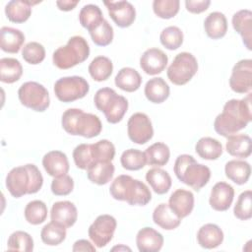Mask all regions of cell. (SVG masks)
<instances>
[{"label":"cell","mask_w":252,"mask_h":252,"mask_svg":"<svg viewBox=\"0 0 252 252\" xmlns=\"http://www.w3.org/2000/svg\"><path fill=\"white\" fill-rule=\"evenodd\" d=\"M168 63L167 55L159 48H149L140 57V67L148 75L161 73Z\"/></svg>","instance_id":"5bb4252c"},{"label":"cell","mask_w":252,"mask_h":252,"mask_svg":"<svg viewBox=\"0 0 252 252\" xmlns=\"http://www.w3.org/2000/svg\"><path fill=\"white\" fill-rule=\"evenodd\" d=\"M94 102L95 107L103 112L107 122L111 124L120 122L128 109V100L123 95L117 94L111 88L97 90L94 96Z\"/></svg>","instance_id":"8992f818"},{"label":"cell","mask_w":252,"mask_h":252,"mask_svg":"<svg viewBox=\"0 0 252 252\" xmlns=\"http://www.w3.org/2000/svg\"><path fill=\"white\" fill-rule=\"evenodd\" d=\"M72 250L74 252L76 251H91V252H94L95 251V247L94 245H93L89 240L87 239H79L77 240L73 247Z\"/></svg>","instance_id":"f5cc1de1"},{"label":"cell","mask_w":252,"mask_h":252,"mask_svg":"<svg viewBox=\"0 0 252 252\" xmlns=\"http://www.w3.org/2000/svg\"><path fill=\"white\" fill-rule=\"evenodd\" d=\"M154 222L164 230H172L179 226L181 219L178 218L169 208L168 204L160 203L153 212Z\"/></svg>","instance_id":"484cf974"},{"label":"cell","mask_w":252,"mask_h":252,"mask_svg":"<svg viewBox=\"0 0 252 252\" xmlns=\"http://www.w3.org/2000/svg\"><path fill=\"white\" fill-rule=\"evenodd\" d=\"M116 249H117L118 251H119V250H121V249H124V250H129V251H131V249H130L129 247H126V246H123V245H120L119 247H118V246H116V247H113V248H112V250H113V251H114V250H116Z\"/></svg>","instance_id":"11a10c76"},{"label":"cell","mask_w":252,"mask_h":252,"mask_svg":"<svg viewBox=\"0 0 252 252\" xmlns=\"http://www.w3.org/2000/svg\"><path fill=\"white\" fill-rule=\"evenodd\" d=\"M211 4L210 0H186L185 1V7L187 11L194 14H200L204 11H206Z\"/></svg>","instance_id":"816d5d0a"},{"label":"cell","mask_w":252,"mask_h":252,"mask_svg":"<svg viewBox=\"0 0 252 252\" xmlns=\"http://www.w3.org/2000/svg\"><path fill=\"white\" fill-rule=\"evenodd\" d=\"M179 0H155L153 2L154 13L161 19H171L179 11Z\"/></svg>","instance_id":"c3c4849f"},{"label":"cell","mask_w":252,"mask_h":252,"mask_svg":"<svg viewBox=\"0 0 252 252\" xmlns=\"http://www.w3.org/2000/svg\"><path fill=\"white\" fill-rule=\"evenodd\" d=\"M18 97L24 106L38 112L46 110L50 104L49 93L46 88L33 81L26 82L19 88Z\"/></svg>","instance_id":"ba28073f"},{"label":"cell","mask_w":252,"mask_h":252,"mask_svg":"<svg viewBox=\"0 0 252 252\" xmlns=\"http://www.w3.org/2000/svg\"><path fill=\"white\" fill-rule=\"evenodd\" d=\"M232 27L241 35L245 47L251 50L252 12L248 9H242L236 12L232 16Z\"/></svg>","instance_id":"44dd1931"},{"label":"cell","mask_w":252,"mask_h":252,"mask_svg":"<svg viewBox=\"0 0 252 252\" xmlns=\"http://www.w3.org/2000/svg\"><path fill=\"white\" fill-rule=\"evenodd\" d=\"M120 162L122 167L127 170L142 169L147 163L145 152L137 149H128L122 153Z\"/></svg>","instance_id":"ab89813d"},{"label":"cell","mask_w":252,"mask_h":252,"mask_svg":"<svg viewBox=\"0 0 252 252\" xmlns=\"http://www.w3.org/2000/svg\"><path fill=\"white\" fill-rule=\"evenodd\" d=\"M197 71L198 62L195 56L189 52H180L167 68L166 75L172 84L182 86L187 84Z\"/></svg>","instance_id":"52a82bcc"},{"label":"cell","mask_w":252,"mask_h":252,"mask_svg":"<svg viewBox=\"0 0 252 252\" xmlns=\"http://www.w3.org/2000/svg\"><path fill=\"white\" fill-rule=\"evenodd\" d=\"M195 151L198 156L204 159H218L222 155L221 143L212 137H203L195 145Z\"/></svg>","instance_id":"d6a6232c"},{"label":"cell","mask_w":252,"mask_h":252,"mask_svg":"<svg viewBox=\"0 0 252 252\" xmlns=\"http://www.w3.org/2000/svg\"><path fill=\"white\" fill-rule=\"evenodd\" d=\"M251 119V94L248 93L242 99L232 98L225 102L222 112L214 121V129L219 135L227 138L244 129Z\"/></svg>","instance_id":"6da1fadb"},{"label":"cell","mask_w":252,"mask_h":252,"mask_svg":"<svg viewBox=\"0 0 252 252\" xmlns=\"http://www.w3.org/2000/svg\"><path fill=\"white\" fill-rule=\"evenodd\" d=\"M225 176L237 185L245 184L251 174V166L245 160L231 159L225 163Z\"/></svg>","instance_id":"f546056e"},{"label":"cell","mask_w":252,"mask_h":252,"mask_svg":"<svg viewBox=\"0 0 252 252\" xmlns=\"http://www.w3.org/2000/svg\"><path fill=\"white\" fill-rule=\"evenodd\" d=\"M47 213V207L44 202L41 200H33L27 204L24 215L29 223L37 225L46 220Z\"/></svg>","instance_id":"f35d334b"},{"label":"cell","mask_w":252,"mask_h":252,"mask_svg":"<svg viewBox=\"0 0 252 252\" xmlns=\"http://www.w3.org/2000/svg\"><path fill=\"white\" fill-rule=\"evenodd\" d=\"M204 29L207 35L213 39H219L227 32V20L223 13L212 12L204 21Z\"/></svg>","instance_id":"4316f807"},{"label":"cell","mask_w":252,"mask_h":252,"mask_svg":"<svg viewBox=\"0 0 252 252\" xmlns=\"http://www.w3.org/2000/svg\"><path fill=\"white\" fill-rule=\"evenodd\" d=\"M73 189L74 181L73 178L68 174L54 177L51 182V191L56 196H66L70 194Z\"/></svg>","instance_id":"681fc988"},{"label":"cell","mask_w":252,"mask_h":252,"mask_svg":"<svg viewBox=\"0 0 252 252\" xmlns=\"http://www.w3.org/2000/svg\"><path fill=\"white\" fill-rule=\"evenodd\" d=\"M234 198L233 187L223 181L216 183L212 190L209 199L210 206L218 212H223L229 209Z\"/></svg>","instance_id":"9a60e30c"},{"label":"cell","mask_w":252,"mask_h":252,"mask_svg":"<svg viewBox=\"0 0 252 252\" xmlns=\"http://www.w3.org/2000/svg\"><path fill=\"white\" fill-rule=\"evenodd\" d=\"M23 75V66L16 58L4 57L0 59V80L6 84H13Z\"/></svg>","instance_id":"836d02e7"},{"label":"cell","mask_w":252,"mask_h":252,"mask_svg":"<svg viewBox=\"0 0 252 252\" xmlns=\"http://www.w3.org/2000/svg\"><path fill=\"white\" fill-rule=\"evenodd\" d=\"M147 163L155 166H163L165 165L170 158V151L166 144L161 142H157L145 151Z\"/></svg>","instance_id":"d590c367"},{"label":"cell","mask_w":252,"mask_h":252,"mask_svg":"<svg viewBox=\"0 0 252 252\" xmlns=\"http://www.w3.org/2000/svg\"><path fill=\"white\" fill-rule=\"evenodd\" d=\"M230 89L237 94H247L252 88V60H239L232 68L229 78Z\"/></svg>","instance_id":"7c38bea8"},{"label":"cell","mask_w":252,"mask_h":252,"mask_svg":"<svg viewBox=\"0 0 252 252\" xmlns=\"http://www.w3.org/2000/svg\"><path fill=\"white\" fill-rule=\"evenodd\" d=\"M146 180L157 194L162 195L169 191L172 181L167 171L159 167H154L147 171Z\"/></svg>","instance_id":"1f68e13d"},{"label":"cell","mask_w":252,"mask_h":252,"mask_svg":"<svg viewBox=\"0 0 252 252\" xmlns=\"http://www.w3.org/2000/svg\"><path fill=\"white\" fill-rule=\"evenodd\" d=\"M43 177L36 165L28 163L12 168L6 176V187L15 198L34 194L40 190Z\"/></svg>","instance_id":"7a4b0ae2"},{"label":"cell","mask_w":252,"mask_h":252,"mask_svg":"<svg viewBox=\"0 0 252 252\" xmlns=\"http://www.w3.org/2000/svg\"><path fill=\"white\" fill-rule=\"evenodd\" d=\"M104 20L102 12L97 5L88 4L85 5L79 13V21L83 28L89 32L96 27L100 22Z\"/></svg>","instance_id":"74e56055"},{"label":"cell","mask_w":252,"mask_h":252,"mask_svg":"<svg viewBox=\"0 0 252 252\" xmlns=\"http://www.w3.org/2000/svg\"><path fill=\"white\" fill-rule=\"evenodd\" d=\"M183 37V32L178 27L169 26L161 31L159 40L165 48L175 50L182 45Z\"/></svg>","instance_id":"7bdbcfd3"},{"label":"cell","mask_w":252,"mask_h":252,"mask_svg":"<svg viewBox=\"0 0 252 252\" xmlns=\"http://www.w3.org/2000/svg\"><path fill=\"white\" fill-rule=\"evenodd\" d=\"M152 199V193L149 187L141 180L134 179L129 180L125 194L124 201L131 206H145Z\"/></svg>","instance_id":"ffe728a7"},{"label":"cell","mask_w":252,"mask_h":252,"mask_svg":"<svg viewBox=\"0 0 252 252\" xmlns=\"http://www.w3.org/2000/svg\"><path fill=\"white\" fill-rule=\"evenodd\" d=\"M90 46L88 41L81 35L69 38L64 46L58 47L52 55L53 64L59 69H70L88 59Z\"/></svg>","instance_id":"5b68a950"},{"label":"cell","mask_w":252,"mask_h":252,"mask_svg":"<svg viewBox=\"0 0 252 252\" xmlns=\"http://www.w3.org/2000/svg\"><path fill=\"white\" fill-rule=\"evenodd\" d=\"M129 139L138 145H144L154 136V128L149 116L143 112L132 114L127 122Z\"/></svg>","instance_id":"8fae6325"},{"label":"cell","mask_w":252,"mask_h":252,"mask_svg":"<svg viewBox=\"0 0 252 252\" xmlns=\"http://www.w3.org/2000/svg\"><path fill=\"white\" fill-rule=\"evenodd\" d=\"M251 138L246 134H234L227 137L226 152L235 158H248L251 155Z\"/></svg>","instance_id":"f1b7e54d"},{"label":"cell","mask_w":252,"mask_h":252,"mask_svg":"<svg viewBox=\"0 0 252 252\" xmlns=\"http://www.w3.org/2000/svg\"><path fill=\"white\" fill-rule=\"evenodd\" d=\"M42 165L48 175L59 177L68 173L70 165L67 156L61 151H50L42 158Z\"/></svg>","instance_id":"ac0fdd59"},{"label":"cell","mask_w":252,"mask_h":252,"mask_svg":"<svg viewBox=\"0 0 252 252\" xmlns=\"http://www.w3.org/2000/svg\"><path fill=\"white\" fill-rule=\"evenodd\" d=\"M168 206L171 211L181 220L189 216L194 208V195L185 189L175 190L169 197Z\"/></svg>","instance_id":"e0dca14e"},{"label":"cell","mask_w":252,"mask_h":252,"mask_svg":"<svg viewBox=\"0 0 252 252\" xmlns=\"http://www.w3.org/2000/svg\"><path fill=\"white\" fill-rule=\"evenodd\" d=\"M174 173L179 181L199 191L211 178V170L207 165L199 163L196 159L187 154L177 157L174 166Z\"/></svg>","instance_id":"277c9868"},{"label":"cell","mask_w":252,"mask_h":252,"mask_svg":"<svg viewBox=\"0 0 252 252\" xmlns=\"http://www.w3.org/2000/svg\"><path fill=\"white\" fill-rule=\"evenodd\" d=\"M89 73L91 77L96 82H102L107 80L113 71V64L111 60L106 56L94 57L89 65Z\"/></svg>","instance_id":"e575fe53"},{"label":"cell","mask_w":252,"mask_h":252,"mask_svg":"<svg viewBox=\"0 0 252 252\" xmlns=\"http://www.w3.org/2000/svg\"><path fill=\"white\" fill-rule=\"evenodd\" d=\"M78 3H79L78 0H76V1H73V0L56 1V5H57L58 9L61 11H71L78 5Z\"/></svg>","instance_id":"db71d44e"},{"label":"cell","mask_w":252,"mask_h":252,"mask_svg":"<svg viewBox=\"0 0 252 252\" xmlns=\"http://www.w3.org/2000/svg\"><path fill=\"white\" fill-rule=\"evenodd\" d=\"M235 218L241 220H247L252 218V192L251 190L243 191L236 201L233 208Z\"/></svg>","instance_id":"ee69618b"},{"label":"cell","mask_w":252,"mask_h":252,"mask_svg":"<svg viewBox=\"0 0 252 252\" xmlns=\"http://www.w3.org/2000/svg\"><path fill=\"white\" fill-rule=\"evenodd\" d=\"M7 249L10 251L31 252L33 250V239L28 232L17 230L9 236Z\"/></svg>","instance_id":"60d3db41"},{"label":"cell","mask_w":252,"mask_h":252,"mask_svg":"<svg viewBox=\"0 0 252 252\" xmlns=\"http://www.w3.org/2000/svg\"><path fill=\"white\" fill-rule=\"evenodd\" d=\"M22 56L27 63L32 65H37L44 60L45 49L43 45L39 42L31 41L23 47Z\"/></svg>","instance_id":"bcb514c9"},{"label":"cell","mask_w":252,"mask_h":252,"mask_svg":"<svg viewBox=\"0 0 252 252\" xmlns=\"http://www.w3.org/2000/svg\"><path fill=\"white\" fill-rule=\"evenodd\" d=\"M114 170L111 161H96L87 169V176L94 184L105 185L112 179Z\"/></svg>","instance_id":"4dcf8cb0"},{"label":"cell","mask_w":252,"mask_h":252,"mask_svg":"<svg viewBox=\"0 0 252 252\" xmlns=\"http://www.w3.org/2000/svg\"><path fill=\"white\" fill-rule=\"evenodd\" d=\"M78 219L76 206L70 201L55 202L50 211V220L64 227L68 228L75 224Z\"/></svg>","instance_id":"2e32d148"},{"label":"cell","mask_w":252,"mask_h":252,"mask_svg":"<svg viewBox=\"0 0 252 252\" xmlns=\"http://www.w3.org/2000/svg\"><path fill=\"white\" fill-rule=\"evenodd\" d=\"M163 242L162 234L153 227H143L136 235V244L140 252H158L161 249Z\"/></svg>","instance_id":"d6986e66"},{"label":"cell","mask_w":252,"mask_h":252,"mask_svg":"<svg viewBox=\"0 0 252 252\" xmlns=\"http://www.w3.org/2000/svg\"><path fill=\"white\" fill-rule=\"evenodd\" d=\"M39 2H32L28 0H12L5 6V14L8 20L12 23L21 24L26 22L31 14L32 7Z\"/></svg>","instance_id":"cb8c5ba5"},{"label":"cell","mask_w":252,"mask_h":252,"mask_svg":"<svg viewBox=\"0 0 252 252\" xmlns=\"http://www.w3.org/2000/svg\"><path fill=\"white\" fill-rule=\"evenodd\" d=\"M61 124L68 134L85 138L96 137L102 130V124L98 116L86 113L79 108L65 110L62 114Z\"/></svg>","instance_id":"3957f363"},{"label":"cell","mask_w":252,"mask_h":252,"mask_svg":"<svg viewBox=\"0 0 252 252\" xmlns=\"http://www.w3.org/2000/svg\"><path fill=\"white\" fill-rule=\"evenodd\" d=\"M92 37V40L95 45L106 46L112 42L113 39V28L106 21L103 20L92 31L89 32Z\"/></svg>","instance_id":"b9f144b4"},{"label":"cell","mask_w":252,"mask_h":252,"mask_svg":"<svg viewBox=\"0 0 252 252\" xmlns=\"http://www.w3.org/2000/svg\"><path fill=\"white\" fill-rule=\"evenodd\" d=\"M66 234V227L50 221L42 227L40 231V238L44 244L56 246L65 240Z\"/></svg>","instance_id":"8d00e7d4"},{"label":"cell","mask_w":252,"mask_h":252,"mask_svg":"<svg viewBox=\"0 0 252 252\" xmlns=\"http://www.w3.org/2000/svg\"><path fill=\"white\" fill-rule=\"evenodd\" d=\"M197 241L203 248L214 249L222 243L223 232L219 225L215 223H206L199 228L197 232Z\"/></svg>","instance_id":"7402d4cb"},{"label":"cell","mask_w":252,"mask_h":252,"mask_svg":"<svg viewBox=\"0 0 252 252\" xmlns=\"http://www.w3.org/2000/svg\"><path fill=\"white\" fill-rule=\"evenodd\" d=\"M131 176L126 174L118 175L111 183L109 187V193L111 197L118 201H124V194L127 187V184Z\"/></svg>","instance_id":"f907efd6"},{"label":"cell","mask_w":252,"mask_h":252,"mask_svg":"<svg viewBox=\"0 0 252 252\" xmlns=\"http://www.w3.org/2000/svg\"><path fill=\"white\" fill-rule=\"evenodd\" d=\"M92 146V153L94 162L96 161H111L115 156V147L108 140H99Z\"/></svg>","instance_id":"f6af8a7d"},{"label":"cell","mask_w":252,"mask_h":252,"mask_svg":"<svg viewBox=\"0 0 252 252\" xmlns=\"http://www.w3.org/2000/svg\"><path fill=\"white\" fill-rule=\"evenodd\" d=\"M89 91V83L85 78L80 76L62 77L54 84V94L62 102H72L83 98Z\"/></svg>","instance_id":"9c48e42d"},{"label":"cell","mask_w":252,"mask_h":252,"mask_svg":"<svg viewBox=\"0 0 252 252\" xmlns=\"http://www.w3.org/2000/svg\"><path fill=\"white\" fill-rule=\"evenodd\" d=\"M108 14L119 28L130 27L136 18V10L128 1H105Z\"/></svg>","instance_id":"4fadbf2b"},{"label":"cell","mask_w":252,"mask_h":252,"mask_svg":"<svg viewBox=\"0 0 252 252\" xmlns=\"http://www.w3.org/2000/svg\"><path fill=\"white\" fill-rule=\"evenodd\" d=\"M147 99L153 103H161L169 96L170 89L168 84L160 77L150 79L144 89Z\"/></svg>","instance_id":"d4e9b609"},{"label":"cell","mask_w":252,"mask_h":252,"mask_svg":"<svg viewBox=\"0 0 252 252\" xmlns=\"http://www.w3.org/2000/svg\"><path fill=\"white\" fill-rule=\"evenodd\" d=\"M73 159L78 168L87 170L94 162L91 144L78 145L73 151Z\"/></svg>","instance_id":"7dc6e473"},{"label":"cell","mask_w":252,"mask_h":252,"mask_svg":"<svg viewBox=\"0 0 252 252\" xmlns=\"http://www.w3.org/2000/svg\"><path fill=\"white\" fill-rule=\"evenodd\" d=\"M116 87L128 93L136 92L142 84V77L137 70L131 67L121 68L114 79Z\"/></svg>","instance_id":"83f0119b"},{"label":"cell","mask_w":252,"mask_h":252,"mask_svg":"<svg viewBox=\"0 0 252 252\" xmlns=\"http://www.w3.org/2000/svg\"><path fill=\"white\" fill-rule=\"evenodd\" d=\"M25 42V34L18 29L2 27L0 30V47L7 53H18Z\"/></svg>","instance_id":"603a6c76"},{"label":"cell","mask_w":252,"mask_h":252,"mask_svg":"<svg viewBox=\"0 0 252 252\" xmlns=\"http://www.w3.org/2000/svg\"><path fill=\"white\" fill-rule=\"evenodd\" d=\"M116 225L117 222L114 217L106 214L98 216L89 227L90 239L98 248L106 246L114 235Z\"/></svg>","instance_id":"30bf717a"}]
</instances>
